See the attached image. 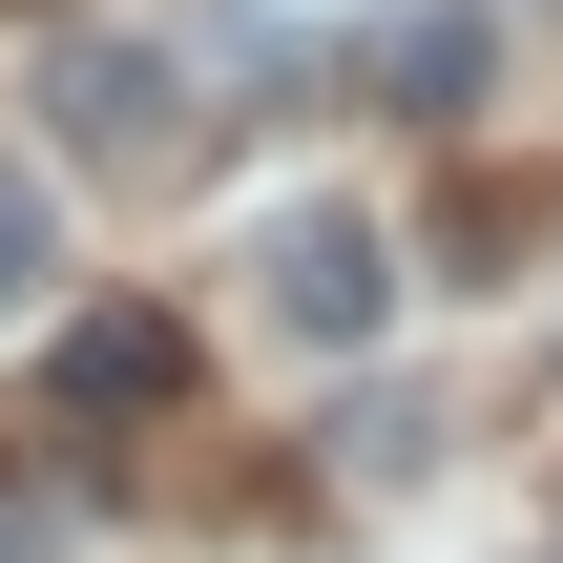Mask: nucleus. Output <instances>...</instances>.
<instances>
[{"label":"nucleus","mask_w":563,"mask_h":563,"mask_svg":"<svg viewBox=\"0 0 563 563\" xmlns=\"http://www.w3.org/2000/svg\"><path fill=\"white\" fill-rule=\"evenodd\" d=\"M251 272H272V334H313V355H376V334H397V230H376L355 188H292V209L251 230Z\"/></svg>","instance_id":"1"},{"label":"nucleus","mask_w":563,"mask_h":563,"mask_svg":"<svg viewBox=\"0 0 563 563\" xmlns=\"http://www.w3.org/2000/svg\"><path fill=\"white\" fill-rule=\"evenodd\" d=\"M188 397V313H84L63 334V418H167Z\"/></svg>","instance_id":"2"},{"label":"nucleus","mask_w":563,"mask_h":563,"mask_svg":"<svg viewBox=\"0 0 563 563\" xmlns=\"http://www.w3.org/2000/svg\"><path fill=\"white\" fill-rule=\"evenodd\" d=\"M42 104H63V146H146V125H167V63H146V42H63Z\"/></svg>","instance_id":"3"},{"label":"nucleus","mask_w":563,"mask_h":563,"mask_svg":"<svg viewBox=\"0 0 563 563\" xmlns=\"http://www.w3.org/2000/svg\"><path fill=\"white\" fill-rule=\"evenodd\" d=\"M355 63H376L397 104H481V21H460V0H418V21H376Z\"/></svg>","instance_id":"4"},{"label":"nucleus","mask_w":563,"mask_h":563,"mask_svg":"<svg viewBox=\"0 0 563 563\" xmlns=\"http://www.w3.org/2000/svg\"><path fill=\"white\" fill-rule=\"evenodd\" d=\"M42 272H63V188L0 167V313H42Z\"/></svg>","instance_id":"5"},{"label":"nucleus","mask_w":563,"mask_h":563,"mask_svg":"<svg viewBox=\"0 0 563 563\" xmlns=\"http://www.w3.org/2000/svg\"><path fill=\"white\" fill-rule=\"evenodd\" d=\"M0 563H42V543H21V522H0Z\"/></svg>","instance_id":"6"}]
</instances>
